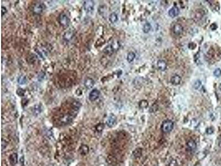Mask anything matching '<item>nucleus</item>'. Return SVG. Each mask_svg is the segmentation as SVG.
<instances>
[{
  "mask_svg": "<svg viewBox=\"0 0 221 166\" xmlns=\"http://www.w3.org/2000/svg\"><path fill=\"white\" fill-rule=\"evenodd\" d=\"M174 128V123L171 120H166L163 122L161 125V131L164 133H169L172 131Z\"/></svg>",
  "mask_w": 221,
  "mask_h": 166,
  "instance_id": "obj_1",
  "label": "nucleus"
},
{
  "mask_svg": "<svg viewBox=\"0 0 221 166\" xmlns=\"http://www.w3.org/2000/svg\"><path fill=\"white\" fill-rule=\"evenodd\" d=\"M94 2L92 1H85L84 3V9L88 14L92 13L94 11Z\"/></svg>",
  "mask_w": 221,
  "mask_h": 166,
  "instance_id": "obj_2",
  "label": "nucleus"
},
{
  "mask_svg": "<svg viewBox=\"0 0 221 166\" xmlns=\"http://www.w3.org/2000/svg\"><path fill=\"white\" fill-rule=\"evenodd\" d=\"M100 95V92L99 90L95 89H93L89 94V100L91 101H94L99 98Z\"/></svg>",
  "mask_w": 221,
  "mask_h": 166,
  "instance_id": "obj_3",
  "label": "nucleus"
},
{
  "mask_svg": "<svg viewBox=\"0 0 221 166\" xmlns=\"http://www.w3.org/2000/svg\"><path fill=\"white\" fill-rule=\"evenodd\" d=\"M59 21H60V24L64 27L68 26L70 23V19L69 17L64 13L60 15V18H59Z\"/></svg>",
  "mask_w": 221,
  "mask_h": 166,
  "instance_id": "obj_4",
  "label": "nucleus"
},
{
  "mask_svg": "<svg viewBox=\"0 0 221 166\" xmlns=\"http://www.w3.org/2000/svg\"><path fill=\"white\" fill-rule=\"evenodd\" d=\"M44 9V4L42 3H38L34 6L33 11L35 13L37 14H40L42 13Z\"/></svg>",
  "mask_w": 221,
  "mask_h": 166,
  "instance_id": "obj_5",
  "label": "nucleus"
},
{
  "mask_svg": "<svg viewBox=\"0 0 221 166\" xmlns=\"http://www.w3.org/2000/svg\"><path fill=\"white\" fill-rule=\"evenodd\" d=\"M116 123V117L115 115H111L108 116L107 120L106 121V124L107 126L110 127H113Z\"/></svg>",
  "mask_w": 221,
  "mask_h": 166,
  "instance_id": "obj_6",
  "label": "nucleus"
},
{
  "mask_svg": "<svg viewBox=\"0 0 221 166\" xmlns=\"http://www.w3.org/2000/svg\"><path fill=\"white\" fill-rule=\"evenodd\" d=\"M168 14L170 17L172 18L176 17L179 14V9L177 7H173L169 11Z\"/></svg>",
  "mask_w": 221,
  "mask_h": 166,
  "instance_id": "obj_7",
  "label": "nucleus"
},
{
  "mask_svg": "<svg viewBox=\"0 0 221 166\" xmlns=\"http://www.w3.org/2000/svg\"><path fill=\"white\" fill-rule=\"evenodd\" d=\"M183 32V27L180 24H176L173 27V32L175 35H180Z\"/></svg>",
  "mask_w": 221,
  "mask_h": 166,
  "instance_id": "obj_8",
  "label": "nucleus"
},
{
  "mask_svg": "<svg viewBox=\"0 0 221 166\" xmlns=\"http://www.w3.org/2000/svg\"><path fill=\"white\" fill-rule=\"evenodd\" d=\"M187 147L190 151H193L196 148V143L193 140H190L187 143Z\"/></svg>",
  "mask_w": 221,
  "mask_h": 166,
  "instance_id": "obj_9",
  "label": "nucleus"
},
{
  "mask_svg": "<svg viewBox=\"0 0 221 166\" xmlns=\"http://www.w3.org/2000/svg\"><path fill=\"white\" fill-rule=\"evenodd\" d=\"M181 81V78L179 75H175L172 76V78H171V83L174 85H179V84H180Z\"/></svg>",
  "mask_w": 221,
  "mask_h": 166,
  "instance_id": "obj_10",
  "label": "nucleus"
},
{
  "mask_svg": "<svg viewBox=\"0 0 221 166\" xmlns=\"http://www.w3.org/2000/svg\"><path fill=\"white\" fill-rule=\"evenodd\" d=\"M94 84H95L94 80H93L92 79L90 78H88L86 79L85 81V82H84V84H85V87L87 89H91L93 87V86L94 85Z\"/></svg>",
  "mask_w": 221,
  "mask_h": 166,
  "instance_id": "obj_11",
  "label": "nucleus"
},
{
  "mask_svg": "<svg viewBox=\"0 0 221 166\" xmlns=\"http://www.w3.org/2000/svg\"><path fill=\"white\" fill-rule=\"evenodd\" d=\"M157 65H158L159 69L161 71H164L166 70V67H167L166 62L163 60H158V63H157Z\"/></svg>",
  "mask_w": 221,
  "mask_h": 166,
  "instance_id": "obj_12",
  "label": "nucleus"
},
{
  "mask_svg": "<svg viewBox=\"0 0 221 166\" xmlns=\"http://www.w3.org/2000/svg\"><path fill=\"white\" fill-rule=\"evenodd\" d=\"M9 160H10V162L11 165L14 166L15 165H16L17 162H18V156H17V153H12L10 156Z\"/></svg>",
  "mask_w": 221,
  "mask_h": 166,
  "instance_id": "obj_13",
  "label": "nucleus"
},
{
  "mask_svg": "<svg viewBox=\"0 0 221 166\" xmlns=\"http://www.w3.org/2000/svg\"><path fill=\"white\" fill-rule=\"evenodd\" d=\"M80 153L83 154V155H86L89 152L88 147L86 145H82L80 148Z\"/></svg>",
  "mask_w": 221,
  "mask_h": 166,
  "instance_id": "obj_14",
  "label": "nucleus"
},
{
  "mask_svg": "<svg viewBox=\"0 0 221 166\" xmlns=\"http://www.w3.org/2000/svg\"><path fill=\"white\" fill-rule=\"evenodd\" d=\"M109 20L112 23H115L118 21V16L116 13L113 12L109 16Z\"/></svg>",
  "mask_w": 221,
  "mask_h": 166,
  "instance_id": "obj_15",
  "label": "nucleus"
},
{
  "mask_svg": "<svg viewBox=\"0 0 221 166\" xmlns=\"http://www.w3.org/2000/svg\"><path fill=\"white\" fill-rule=\"evenodd\" d=\"M142 149L140 148H137L133 151V154L134 157L139 158L142 156Z\"/></svg>",
  "mask_w": 221,
  "mask_h": 166,
  "instance_id": "obj_16",
  "label": "nucleus"
},
{
  "mask_svg": "<svg viewBox=\"0 0 221 166\" xmlns=\"http://www.w3.org/2000/svg\"><path fill=\"white\" fill-rule=\"evenodd\" d=\"M136 58V54L133 52H130L127 55V60L129 63L133 62Z\"/></svg>",
  "mask_w": 221,
  "mask_h": 166,
  "instance_id": "obj_17",
  "label": "nucleus"
},
{
  "mask_svg": "<svg viewBox=\"0 0 221 166\" xmlns=\"http://www.w3.org/2000/svg\"><path fill=\"white\" fill-rule=\"evenodd\" d=\"M17 81L20 85H24L27 83V79L26 77L23 75H21L19 76V78L17 79Z\"/></svg>",
  "mask_w": 221,
  "mask_h": 166,
  "instance_id": "obj_18",
  "label": "nucleus"
},
{
  "mask_svg": "<svg viewBox=\"0 0 221 166\" xmlns=\"http://www.w3.org/2000/svg\"><path fill=\"white\" fill-rule=\"evenodd\" d=\"M152 26L149 23H146L144 26H143V31L145 33H148L149 32V31L151 29Z\"/></svg>",
  "mask_w": 221,
  "mask_h": 166,
  "instance_id": "obj_19",
  "label": "nucleus"
},
{
  "mask_svg": "<svg viewBox=\"0 0 221 166\" xmlns=\"http://www.w3.org/2000/svg\"><path fill=\"white\" fill-rule=\"evenodd\" d=\"M139 105L140 108L142 109L146 108L148 106V101L146 100H142L139 103Z\"/></svg>",
  "mask_w": 221,
  "mask_h": 166,
  "instance_id": "obj_20",
  "label": "nucleus"
},
{
  "mask_svg": "<svg viewBox=\"0 0 221 166\" xmlns=\"http://www.w3.org/2000/svg\"><path fill=\"white\" fill-rule=\"evenodd\" d=\"M201 85V81L200 80H197L195 81L193 85V87L195 89H199Z\"/></svg>",
  "mask_w": 221,
  "mask_h": 166,
  "instance_id": "obj_21",
  "label": "nucleus"
},
{
  "mask_svg": "<svg viewBox=\"0 0 221 166\" xmlns=\"http://www.w3.org/2000/svg\"><path fill=\"white\" fill-rule=\"evenodd\" d=\"M113 51V48L112 45H108V46L104 50V52H105V53H107V54L111 53Z\"/></svg>",
  "mask_w": 221,
  "mask_h": 166,
  "instance_id": "obj_22",
  "label": "nucleus"
},
{
  "mask_svg": "<svg viewBox=\"0 0 221 166\" xmlns=\"http://www.w3.org/2000/svg\"><path fill=\"white\" fill-rule=\"evenodd\" d=\"M213 75L216 77H220L221 75V69L220 68H217L213 72Z\"/></svg>",
  "mask_w": 221,
  "mask_h": 166,
  "instance_id": "obj_23",
  "label": "nucleus"
},
{
  "mask_svg": "<svg viewBox=\"0 0 221 166\" xmlns=\"http://www.w3.org/2000/svg\"><path fill=\"white\" fill-rule=\"evenodd\" d=\"M17 94L19 95V96H24V94H25V92L24 91V90H23L22 89H18L17 90Z\"/></svg>",
  "mask_w": 221,
  "mask_h": 166,
  "instance_id": "obj_24",
  "label": "nucleus"
},
{
  "mask_svg": "<svg viewBox=\"0 0 221 166\" xmlns=\"http://www.w3.org/2000/svg\"><path fill=\"white\" fill-rule=\"evenodd\" d=\"M103 128H104L103 125L101 124H99V125H98L96 127V129L99 132H101V131H102V130H103Z\"/></svg>",
  "mask_w": 221,
  "mask_h": 166,
  "instance_id": "obj_25",
  "label": "nucleus"
},
{
  "mask_svg": "<svg viewBox=\"0 0 221 166\" xmlns=\"http://www.w3.org/2000/svg\"><path fill=\"white\" fill-rule=\"evenodd\" d=\"M169 166H177V161L175 160H172L169 163Z\"/></svg>",
  "mask_w": 221,
  "mask_h": 166,
  "instance_id": "obj_26",
  "label": "nucleus"
},
{
  "mask_svg": "<svg viewBox=\"0 0 221 166\" xmlns=\"http://www.w3.org/2000/svg\"><path fill=\"white\" fill-rule=\"evenodd\" d=\"M206 132L207 134L211 135V134H212L213 132V129L212 128V127H209V128H208L206 129Z\"/></svg>",
  "mask_w": 221,
  "mask_h": 166,
  "instance_id": "obj_27",
  "label": "nucleus"
},
{
  "mask_svg": "<svg viewBox=\"0 0 221 166\" xmlns=\"http://www.w3.org/2000/svg\"><path fill=\"white\" fill-rule=\"evenodd\" d=\"M7 12V10L6 8H4L3 7H2V15H3L4 13H6Z\"/></svg>",
  "mask_w": 221,
  "mask_h": 166,
  "instance_id": "obj_28",
  "label": "nucleus"
},
{
  "mask_svg": "<svg viewBox=\"0 0 221 166\" xmlns=\"http://www.w3.org/2000/svg\"><path fill=\"white\" fill-rule=\"evenodd\" d=\"M218 146H219L220 149L221 150V140L219 141V142H218Z\"/></svg>",
  "mask_w": 221,
  "mask_h": 166,
  "instance_id": "obj_29",
  "label": "nucleus"
},
{
  "mask_svg": "<svg viewBox=\"0 0 221 166\" xmlns=\"http://www.w3.org/2000/svg\"><path fill=\"white\" fill-rule=\"evenodd\" d=\"M220 90H221V84H220Z\"/></svg>",
  "mask_w": 221,
  "mask_h": 166,
  "instance_id": "obj_30",
  "label": "nucleus"
}]
</instances>
